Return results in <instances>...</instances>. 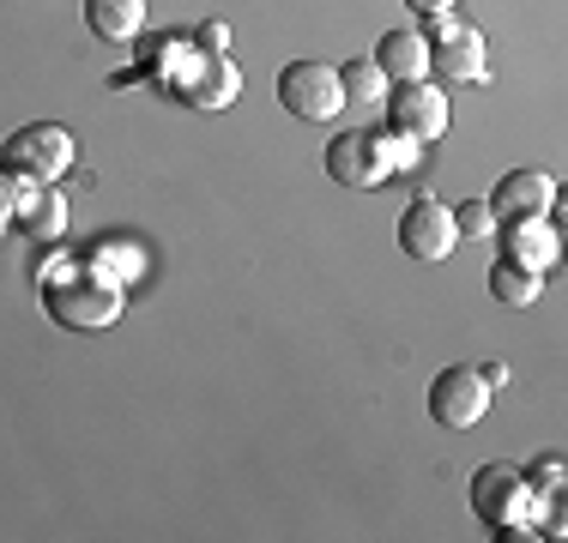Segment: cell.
I'll use <instances>...</instances> for the list:
<instances>
[{
  "instance_id": "1",
  "label": "cell",
  "mask_w": 568,
  "mask_h": 543,
  "mask_svg": "<svg viewBox=\"0 0 568 543\" xmlns=\"http://www.w3.org/2000/svg\"><path fill=\"white\" fill-rule=\"evenodd\" d=\"M43 308L49 320L67 326V332H103V326L121 320V308H128V290L110 278H98V272H79V278H55L43 290Z\"/></svg>"
},
{
  "instance_id": "2",
  "label": "cell",
  "mask_w": 568,
  "mask_h": 543,
  "mask_svg": "<svg viewBox=\"0 0 568 543\" xmlns=\"http://www.w3.org/2000/svg\"><path fill=\"white\" fill-rule=\"evenodd\" d=\"M73 163H79V140L61 121H31V127H19L7 140V152H0V170L19 175V182H61Z\"/></svg>"
},
{
  "instance_id": "3",
  "label": "cell",
  "mask_w": 568,
  "mask_h": 543,
  "mask_svg": "<svg viewBox=\"0 0 568 543\" xmlns=\"http://www.w3.org/2000/svg\"><path fill=\"white\" fill-rule=\"evenodd\" d=\"M278 103L291 109L296 121H333L345 109L339 66H327V61H291L278 73Z\"/></svg>"
},
{
  "instance_id": "4",
  "label": "cell",
  "mask_w": 568,
  "mask_h": 543,
  "mask_svg": "<svg viewBox=\"0 0 568 543\" xmlns=\"http://www.w3.org/2000/svg\"><path fill=\"white\" fill-rule=\"evenodd\" d=\"M496 387L484 380V369H442L436 380H429V417H436L442 429H478L484 411H490Z\"/></svg>"
},
{
  "instance_id": "5",
  "label": "cell",
  "mask_w": 568,
  "mask_h": 543,
  "mask_svg": "<svg viewBox=\"0 0 568 543\" xmlns=\"http://www.w3.org/2000/svg\"><path fill=\"white\" fill-rule=\"evenodd\" d=\"M327 175L339 187H351V194H369V187H382L387 175V152H382V127H345L327 140Z\"/></svg>"
},
{
  "instance_id": "6",
  "label": "cell",
  "mask_w": 568,
  "mask_h": 543,
  "mask_svg": "<svg viewBox=\"0 0 568 543\" xmlns=\"http://www.w3.org/2000/svg\"><path fill=\"white\" fill-rule=\"evenodd\" d=\"M399 248L412 254V260H424V266L448 260V254L459 248V229H454V206H442L436 194H417L412 206L399 212Z\"/></svg>"
},
{
  "instance_id": "7",
  "label": "cell",
  "mask_w": 568,
  "mask_h": 543,
  "mask_svg": "<svg viewBox=\"0 0 568 543\" xmlns=\"http://www.w3.org/2000/svg\"><path fill=\"white\" fill-rule=\"evenodd\" d=\"M471 508H478L490 525L538 520V495H532V483H526L514 465H484L478 478H471Z\"/></svg>"
},
{
  "instance_id": "8",
  "label": "cell",
  "mask_w": 568,
  "mask_h": 543,
  "mask_svg": "<svg viewBox=\"0 0 568 543\" xmlns=\"http://www.w3.org/2000/svg\"><path fill=\"white\" fill-rule=\"evenodd\" d=\"M387 121L405 133V140L417 145H436L442 133H448V98H442L429 79H412V85L387 91Z\"/></svg>"
},
{
  "instance_id": "9",
  "label": "cell",
  "mask_w": 568,
  "mask_h": 543,
  "mask_svg": "<svg viewBox=\"0 0 568 543\" xmlns=\"http://www.w3.org/2000/svg\"><path fill=\"white\" fill-rule=\"evenodd\" d=\"M175 98H182L187 109H230V103L242 98L236 61H230V54H206V49H200L194 54V73L175 79Z\"/></svg>"
},
{
  "instance_id": "10",
  "label": "cell",
  "mask_w": 568,
  "mask_h": 543,
  "mask_svg": "<svg viewBox=\"0 0 568 543\" xmlns=\"http://www.w3.org/2000/svg\"><path fill=\"white\" fill-rule=\"evenodd\" d=\"M490 212H496V224H503V217H550L557 212V175L508 170L503 182H496V194H490Z\"/></svg>"
},
{
  "instance_id": "11",
  "label": "cell",
  "mask_w": 568,
  "mask_h": 543,
  "mask_svg": "<svg viewBox=\"0 0 568 543\" xmlns=\"http://www.w3.org/2000/svg\"><path fill=\"white\" fill-rule=\"evenodd\" d=\"M67 217H73V206H67V194L55 182H24L19 199H12V224H19L31 242H61Z\"/></svg>"
},
{
  "instance_id": "12",
  "label": "cell",
  "mask_w": 568,
  "mask_h": 543,
  "mask_svg": "<svg viewBox=\"0 0 568 543\" xmlns=\"http://www.w3.org/2000/svg\"><path fill=\"white\" fill-rule=\"evenodd\" d=\"M496 242H503V260H520L532 272H550L562 254V236L550 217H503L496 224Z\"/></svg>"
},
{
  "instance_id": "13",
  "label": "cell",
  "mask_w": 568,
  "mask_h": 543,
  "mask_svg": "<svg viewBox=\"0 0 568 543\" xmlns=\"http://www.w3.org/2000/svg\"><path fill=\"white\" fill-rule=\"evenodd\" d=\"M429 73H442L448 85H478L490 73V43L484 31H454L448 43H429Z\"/></svg>"
},
{
  "instance_id": "14",
  "label": "cell",
  "mask_w": 568,
  "mask_h": 543,
  "mask_svg": "<svg viewBox=\"0 0 568 543\" xmlns=\"http://www.w3.org/2000/svg\"><path fill=\"white\" fill-rule=\"evenodd\" d=\"M375 66H382L394 85H412V79H429V43H424V31H387L382 43H375L369 54Z\"/></svg>"
},
{
  "instance_id": "15",
  "label": "cell",
  "mask_w": 568,
  "mask_h": 543,
  "mask_svg": "<svg viewBox=\"0 0 568 543\" xmlns=\"http://www.w3.org/2000/svg\"><path fill=\"white\" fill-rule=\"evenodd\" d=\"M85 272H98V278L121 284V290H133V284L145 278V242H133V236H110V242H98V248L85 254Z\"/></svg>"
},
{
  "instance_id": "16",
  "label": "cell",
  "mask_w": 568,
  "mask_h": 543,
  "mask_svg": "<svg viewBox=\"0 0 568 543\" xmlns=\"http://www.w3.org/2000/svg\"><path fill=\"white\" fill-rule=\"evenodd\" d=\"M85 24L103 43H133L145 31V0H85Z\"/></svg>"
},
{
  "instance_id": "17",
  "label": "cell",
  "mask_w": 568,
  "mask_h": 543,
  "mask_svg": "<svg viewBox=\"0 0 568 543\" xmlns=\"http://www.w3.org/2000/svg\"><path fill=\"white\" fill-rule=\"evenodd\" d=\"M490 296L508 308H532L538 296H545V272L520 266V260H496L490 266Z\"/></svg>"
},
{
  "instance_id": "18",
  "label": "cell",
  "mask_w": 568,
  "mask_h": 543,
  "mask_svg": "<svg viewBox=\"0 0 568 543\" xmlns=\"http://www.w3.org/2000/svg\"><path fill=\"white\" fill-rule=\"evenodd\" d=\"M339 85H345V103H387V73L369 54H357V61L339 66Z\"/></svg>"
},
{
  "instance_id": "19",
  "label": "cell",
  "mask_w": 568,
  "mask_h": 543,
  "mask_svg": "<svg viewBox=\"0 0 568 543\" xmlns=\"http://www.w3.org/2000/svg\"><path fill=\"white\" fill-rule=\"evenodd\" d=\"M454 229H459V242H496L490 199H466V206H454Z\"/></svg>"
},
{
  "instance_id": "20",
  "label": "cell",
  "mask_w": 568,
  "mask_h": 543,
  "mask_svg": "<svg viewBox=\"0 0 568 543\" xmlns=\"http://www.w3.org/2000/svg\"><path fill=\"white\" fill-rule=\"evenodd\" d=\"M520 478L532 483V495H550V501H557V495H562V459H557V453H545V459H532V465H526Z\"/></svg>"
},
{
  "instance_id": "21",
  "label": "cell",
  "mask_w": 568,
  "mask_h": 543,
  "mask_svg": "<svg viewBox=\"0 0 568 543\" xmlns=\"http://www.w3.org/2000/svg\"><path fill=\"white\" fill-rule=\"evenodd\" d=\"M382 152H387V170H417V140H405L399 127H382Z\"/></svg>"
},
{
  "instance_id": "22",
  "label": "cell",
  "mask_w": 568,
  "mask_h": 543,
  "mask_svg": "<svg viewBox=\"0 0 568 543\" xmlns=\"http://www.w3.org/2000/svg\"><path fill=\"white\" fill-rule=\"evenodd\" d=\"M194 37H200V49H206V54H224V49H230V31H224L219 19H206V24H200V31H194Z\"/></svg>"
},
{
  "instance_id": "23",
  "label": "cell",
  "mask_w": 568,
  "mask_h": 543,
  "mask_svg": "<svg viewBox=\"0 0 568 543\" xmlns=\"http://www.w3.org/2000/svg\"><path fill=\"white\" fill-rule=\"evenodd\" d=\"M405 7H412L417 19H436V12H454L459 0H405Z\"/></svg>"
},
{
  "instance_id": "24",
  "label": "cell",
  "mask_w": 568,
  "mask_h": 543,
  "mask_svg": "<svg viewBox=\"0 0 568 543\" xmlns=\"http://www.w3.org/2000/svg\"><path fill=\"white\" fill-rule=\"evenodd\" d=\"M7 229H12V199L0 194V236H7Z\"/></svg>"
}]
</instances>
